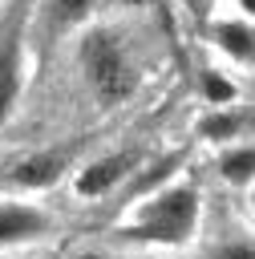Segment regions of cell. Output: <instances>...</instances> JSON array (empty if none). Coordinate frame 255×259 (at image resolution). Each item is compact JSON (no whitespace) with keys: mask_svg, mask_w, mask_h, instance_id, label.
<instances>
[{"mask_svg":"<svg viewBox=\"0 0 255 259\" xmlns=\"http://www.w3.org/2000/svg\"><path fill=\"white\" fill-rule=\"evenodd\" d=\"M93 8H97V0H49V12H53L57 28H73V24L89 20Z\"/></svg>","mask_w":255,"mask_h":259,"instance_id":"9c48e42d","label":"cell"},{"mask_svg":"<svg viewBox=\"0 0 255 259\" xmlns=\"http://www.w3.org/2000/svg\"><path fill=\"white\" fill-rule=\"evenodd\" d=\"M77 61H81L85 85L101 105H121L134 93V81H138L134 57L113 28H85L77 40Z\"/></svg>","mask_w":255,"mask_h":259,"instance_id":"6da1fadb","label":"cell"},{"mask_svg":"<svg viewBox=\"0 0 255 259\" xmlns=\"http://www.w3.org/2000/svg\"><path fill=\"white\" fill-rule=\"evenodd\" d=\"M219 174L227 182H251L255 178V146H239V150H227L219 158Z\"/></svg>","mask_w":255,"mask_h":259,"instance_id":"ba28073f","label":"cell"},{"mask_svg":"<svg viewBox=\"0 0 255 259\" xmlns=\"http://www.w3.org/2000/svg\"><path fill=\"white\" fill-rule=\"evenodd\" d=\"M49 231V214L28 202H0V247L40 239Z\"/></svg>","mask_w":255,"mask_h":259,"instance_id":"5b68a950","label":"cell"},{"mask_svg":"<svg viewBox=\"0 0 255 259\" xmlns=\"http://www.w3.org/2000/svg\"><path fill=\"white\" fill-rule=\"evenodd\" d=\"M198 190L194 186H166L150 202H142L138 219L125 227L134 239L150 243H186L198 227Z\"/></svg>","mask_w":255,"mask_h":259,"instance_id":"7a4b0ae2","label":"cell"},{"mask_svg":"<svg viewBox=\"0 0 255 259\" xmlns=\"http://www.w3.org/2000/svg\"><path fill=\"white\" fill-rule=\"evenodd\" d=\"M251 206H255V194H251Z\"/></svg>","mask_w":255,"mask_h":259,"instance_id":"9a60e30c","label":"cell"},{"mask_svg":"<svg viewBox=\"0 0 255 259\" xmlns=\"http://www.w3.org/2000/svg\"><path fill=\"white\" fill-rule=\"evenodd\" d=\"M20 85H24V40H20V24H8L0 28V125L16 109Z\"/></svg>","mask_w":255,"mask_h":259,"instance_id":"3957f363","label":"cell"},{"mask_svg":"<svg viewBox=\"0 0 255 259\" xmlns=\"http://www.w3.org/2000/svg\"><path fill=\"white\" fill-rule=\"evenodd\" d=\"M202 93H206V101H215V105H231V101H235V85H231L223 73H215V69L202 73Z\"/></svg>","mask_w":255,"mask_h":259,"instance_id":"8fae6325","label":"cell"},{"mask_svg":"<svg viewBox=\"0 0 255 259\" xmlns=\"http://www.w3.org/2000/svg\"><path fill=\"white\" fill-rule=\"evenodd\" d=\"M215 259H255V243H247V239H235V243L219 247V255H215Z\"/></svg>","mask_w":255,"mask_h":259,"instance_id":"7c38bea8","label":"cell"},{"mask_svg":"<svg viewBox=\"0 0 255 259\" xmlns=\"http://www.w3.org/2000/svg\"><path fill=\"white\" fill-rule=\"evenodd\" d=\"M69 166V154L65 150H40V154H28L12 166V182L16 186H28V190H40V186H53Z\"/></svg>","mask_w":255,"mask_h":259,"instance_id":"8992f818","label":"cell"},{"mask_svg":"<svg viewBox=\"0 0 255 259\" xmlns=\"http://www.w3.org/2000/svg\"><path fill=\"white\" fill-rule=\"evenodd\" d=\"M235 4L243 8V16H251V20H255V0H235Z\"/></svg>","mask_w":255,"mask_h":259,"instance_id":"4fadbf2b","label":"cell"},{"mask_svg":"<svg viewBox=\"0 0 255 259\" xmlns=\"http://www.w3.org/2000/svg\"><path fill=\"white\" fill-rule=\"evenodd\" d=\"M198 134H202L206 142H227V138L239 134V117L227 113V109H215V113H206V117L198 121Z\"/></svg>","mask_w":255,"mask_h":259,"instance_id":"30bf717a","label":"cell"},{"mask_svg":"<svg viewBox=\"0 0 255 259\" xmlns=\"http://www.w3.org/2000/svg\"><path fill=\"white\" fill-rule=\"evenodd\" d=\"M138 166V154L134 150H121V154H105V158H97V162H89L81 174H77V194H85V198H93V194H105V190H113L130 170Z\"/></svg>","mask_w":255,"mask_h":259,"instance_id":"277c9868","label":"cell"},{"mask_svg":"<svg viewBox=\"0 0 255 259\" xmlns=\"http://www.w3.org/2000/svg\"><path fill=\"white\" fill-rule=\"evenodd\" d=\"M73 259H109V255H101V251H77Z\"/></svg>","mask_w":255,"mask_h":259,"instance_id":"5bb4252c","label":"cell"},{"mask_svg":"<svg viewBox=\"0 0 255 259\" xmlns=\"http://www.w3.org/2000/svg\"><path fill=\"white\" fill-rule=\"evenodd\" d=\"M215 45L235 61H251L255 57V28L243 24V20H219L215 24Z\"/></svg>","mask_w":255,"mask_h":259,"instance_id":"52a82bcc","label":"cell"}]
</instances>
